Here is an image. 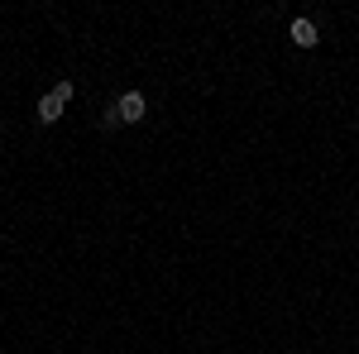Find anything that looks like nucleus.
Masks as SVG:
<instances>
[{
    "instance_id": "obj_4",
    "label": "nucleus",
    "mask_w": 359,
    "mask_h": 354,
    "mask_svg": "<svg viewBox=\"0 0 359 354\" xmlns=\"http://www.w3.org/2000/svg\"><path fill=\"white\" fill-rule=\"evenodd\" d=\"M53 96H57V101H62V106H67V101L77 96V86H72V82H67V77H62V82H53Z\"/></svg>"
},
{
    "instance_id": "obj_1",
    "label": "nucleus",
    "mask_w": 359,
    "mask_h": 354,
    "mask_svg": "<svg viewBox=\"0 0 359 354\" xmlns=\"http://www.w3.org/2000/svg\"><path fill=\"white\" fill-rule=\"evenodd\" d=\"M115 110H120V125H139L144 110H149V101H144V91H125V96L115 101Z\"/></svg>"
},
{
    "instance_id": "obj_2",
    "label": "nucleus",
    "mask_w": 359,
    "mask_h": 354,
    "mask_svg": "<svg viewBox=\"0 0 359 354\" xmlns=\"http://www.w3.org/2000/svg\"><path fill=\"white\" fill-rule=\"evenodd\" d=\"M287 34H292V43H297V48H316V43H321V29L311 25V20H292V29H287Z\"/></svg>"
},
{
    "instance_id": "obj_3",
    "label": "nucleus",
    "mask_w": 359,
    "mask_h": 354,
    "mask_svg": "<svg viewBox=\"0 0 359 354\" xmlns=\"http://www.w3.org/2000/svg\"><path fill=\"white\" fill-rule=\"evenodd\" d=\"M57 120H62V101L48 91V96L39 101V125H57Z\"/></svg>"
}]
</instances>
